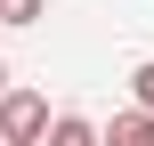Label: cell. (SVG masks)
<instances>
[{
    "label": "cell",
    "mask_w": 154,
    "mask_h": 146,
    "mask_svg": "<svg viewBox=\"0 0 154 146\" xmlns=\"http://www.w3.org/2000/svg\"><path fill=\"white\" fill-rule=\"evenodd\" d=\"M49 98L41 89H0V146H41L49 138Z\"/></svg>",
    "instance_id": "6da1fadb"
},
{
    "label": "cell",
    "mask_w": 154,
    "mask_h": 146,
    "mask_svg": "<svg viewBox=\"0 0 154 146\" xmlns=\"http://www.w3.org/2000/svg\"><path fill=\"white\" fill-rule=\"evenodd\" d=\"M97 146H154V114H114V130H97Z\"/></svg>",
    "instance_id": "7a4b0ae2"
},
{
    "label": "cell",
    "mask_w": 154,
    "mask_h": 146,
    "mask_svg": "<svg viewBox=\"0 0 154 146\" xmlns=\"http://www.w3.org/2000/svg\"><path fill=\"white\" fill-rule=\"evenodd\" d=\"M41 146H97V130H89L81 114H57V122H49V138H41Z\"/></svg>",
    "instance_id": "3957f363"
},
{
    "label": "cell",
    "mask_w": 154,
    "mask_h": 146,
    "mask_svg": "<svg viewBox=\"0 0 154 146\" xmlns=\"http://www.w3.org/2000/svg\"><path fill=\"white\" fill-rule=\"evenodd\" d=\"M49 0H0V24H41Z\"/></svg>",
    "instance_id": "277c9868"
},
{
    "label": "cell",
    "mask_w": 154,
    "mask_h": 146,
    "mask_svg": "<svg viewBox=\"0 0 154 146\" xmlns=\"http://www.w3.org/2000/svg\"><path fill=\"white\" fill-rule=\"evenodd\" d=\"M130 89H138V114H154V57L138 65V73H130Z\"/></svg>",
    "instance_id": "5b68a950"
},
{
    "label": "cell",
    "mask_w": 154,
    "mask_h": 146,
    "mask_svg": "<svg viewBox=\"0 0 154 146\" xmlns=\"http://www.w3.org/2000/svg\"><path fill=\"white\" fill-rule=\"evenodd\" d=\"M0 89H8V65H0Z\"/></svg>",
    "instance_id": "8992f818"
}]
</instances>
